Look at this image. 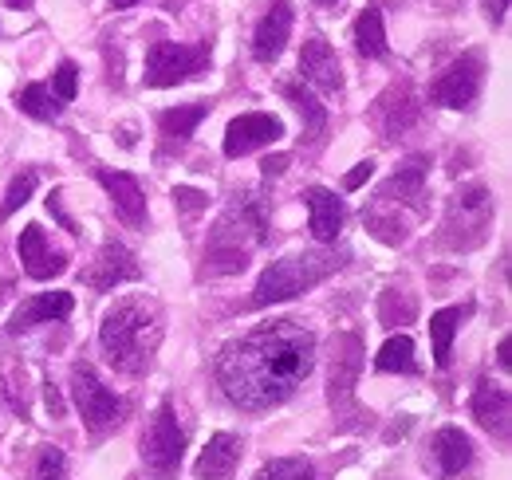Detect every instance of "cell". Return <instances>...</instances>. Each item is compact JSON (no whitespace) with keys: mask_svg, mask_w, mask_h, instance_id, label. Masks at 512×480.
<instances>
[{"mask_svg":"<svg viewBox=\"0 0 512 480\" xmlns=\"http://www.w3.org/2000/svg\"><path fill=\"white\" fill-rule=\"evenodd\" d=\"M300 79L312 83V87H320V91H327V95L343 91L339 56H335V48H331L323 36H312V40L304 44V52H300Z\"/></svg>","mask_w":512,"mask_h":480,"instance_id":"cell-18","label":"cell"},{"mask_svg":"<svg viewBox=\"0 0 512 480\" xmlns=\"http://www.w3.org/2000/svg\"><path fill=\"white\" fill-rule=\"evenodd\" d=\"M497 355H501V366L509 370L512 366V355H509V339H501V347H497Z\"/></svg>","mask_w":512,"mask_h":480,"instance_id":"cell-40","label":"cell"},{"mask_svg":"<svg viewBox=\"0 0 512 480\" xmlns=\"http://www.w3.org/2000/svg\"><path fill=\"white\" fill-rule=\"evenodd\" d=\"M48 209H52V213L60 217V225H64L67 233H79V229H75V221L67 217V213H64V205H60V193H52V197H48Z\"/></svg>","mask_w":512,"mask_h":480,"instance_id":"cell-38","label":"cell"},{"mask_svg":"<svg viewBox=\"0 0 512 480\" xmlns=\"http://www.w3.org/2000/svg\"><path fill=\"white\" fill-rule=\"evenodd\" d=\"M95 178L111 193L115 213L127 221L130 229H142V225H146V197H142V185L130 178V174H119V170H99Z\"/></svg>","mask_w":512,"mask_h":480,"instance_id":"cell-20","label":"cell"},{"mask_svg":"<svg viewBox=\"0 0 512 480\" xmlns=\"http://www.w3.org/2000/svg\"><path fill=\"white\" fill-rule=\"evenodd\" d=\"M426 170H430L426 154L406 158V166H398V174L379 189L375 201H386L394 209H410V217H426Z\"/></svg>","mask_w":512,"mask_h":480,"instance_id":"cell-11","label":"cell"},{"mask_svg":"<svg viewBox=\"0 0 512 480\" xmlns=\"http://www.w3.org/2000/svg\"><path fill=\"white\" fill-rule=\"evenodd\" d=\"M64 473H67L64 449H56V445H44V449L36 453V465H32V480H64Z\"/></svg>","mask_w":512,"mask_h":480,"instance_id":"cell-32","label":"cell"},{"mask_svg":"<svg viewBox=\"0 0 512 480\" xmlns=\"http://www.w3.org/2000/svg\"><path fill=\"white\" fill-rule=\"evenodd\" d=\"M280 91H284V99L300 111V119H304V138H308V142H320L323 126H327V107H323L308 87H300V83H284Z\"/></svg>","mask_w":512,"mask_h":480,"instance_id":"cell-27","label":"cell"},{"mask_svg":"<svg viewBox=\"0 0 512 480\" xmlns=\"http://www.w3.org/2000/svg\"><path fill=\"white\" fill-rule=\"evenodd\" d=\"M16 252H20V264H24V272L32 280H52V276L67 272V256L44 240L40 225H24V233L16 240Z\"/></svg>","mask_w":512,"mask_h":480,"instance_id":"cell-16","label":"cell"},{"mask_svg":"<svg viewBox=\"0 0 512 480\" xmlns=\"http://www.w3.org/2000/svg\"><path fill=\"white\" fill-rule=\"evenodd\" d=\"M469 303H457V307H442V311H434L430 315V339H434V362H438V370H446L449 366V355H453V335L461 331V323L469 319Z\"/></svg>","mask_w":512,"mask_h":480,"instance_id":"cell-25","label":"cell"},{"mask_svg":"<svg viewBox=\"0 0 512 480\" xmlns=\"http://www.w3.org/2000/svg\"><path fill=\"white\" fill-rule=\"evenodd\" d=\"M213 48L209 44H174V40H154L146 52V87H178L190 83L201 71H209Z\"/></svg>","mask_w":512,"mask_h":480,"instance_id":"cell-7","label":"cell"},{"mask_svg":"<svg viewBox=\"0 0 512 480\" xmlns=\"http://www.w3.org/2000/svg\"><path fill=\"white\" fill-rule=\"evenodd\" d=\"M186 457V433L174 418V402H162L142 433V465L154 480H174Z\"/></svg>","mask_w":512,"mask_h":480,"instance_id":"cell-8","label":"cell"},{"mask_svg":"<svg viewBox=\"0 0 512 480\" xmlns=\"http://www.w3.org/2000/svg\"><path fill=\"white\" fill-rule=\"evenodd\" d=\"M32 0H8V8H28Z\"/></svg>","mask_w":512,"mask_h":480,"instance_id":"cell-42","label":"cell"},{"mask_svg":"<svg viewBox=\"0 0 512 480\" xmlns=\"http://www.w3.org/2000/svg\"><path fill=\"white\" fill-rule=\"evenodd\" d=\"M162 343V307L150 300V296H127V300H115V307L103 315L99 323V347L107 362L119 370V374H146L154 351Z\"/></svg>","mask_w":512,"mask_h":480,"instance_id":"cell-2","label":"cell"},{"mask_svg":"<svg viewBox=\"0 0 512 480\" xmlns=\"http://www.w3.org/2000/svg\"><path fill=\"white\" fill-rule=\"evenodd\" d=\"M75 87H79V67L71 60H64L60 67H56V79H52V95L60 99V103H71L75 99Z\"/></svg>","mask_w":512,"mask_h":480,"instance_id":"cell-33","label":"cell"},{"mask_svg":"<svg viewBox=\"0 0 512 480\" xmlns=\"http://www.w3.org/2000/svg\"><path fill=\"white\" fill-rule=\"evenodd\" d=\"M71 398H75V410L91 437H107L127 418V398H119L111 386H103V378L95 374L91 362H71Z\"/></svg>","mask_w":512,"mask_h":480,"instance_id":"cell-6","label":"cell"},{"mask_svg":"<svg viewBox=\"0 0 512 480\" xmlns=\"http://www.w3.org/2000/svg\"><path fill=\"white\" fill-rule=\"evenodd\" d=\"M280 138H284V122L276 115H264V111L241 115L225 130V158H245V154H253L260 146H272Z\"/></svg>","mask_w":512,"mask_h":480,"instance_id":"cell-14","label":"cell"},{"mask_svg":"<svg viewBox=\"0 0 512 480\" xmlns=\"http://www.w3.org/2000/svg\"><path fill=\"white\" fill-rule=\"evenodd\" d=\"M288 36H292V4L288 0H272L253 32V56L260 63H276L284 44H288Z\"/></svg>","mask_w":512,"mask_h":480,"instance_id":"cell-17","label":"cell"},{"mask_svg":"<svg viewBox=\"0 0 512 480\" xmlns=\"http://www.w3.org/2000/svg\"><path fill=\"white\" fill-rule=\"evenodd\" d=\"M138 0H111V8H134Z\"/></svg>","mask_w":512,"mask_h":480,"instance_id":"cell-41","label":"cell"},{"mask_svg":"<svg viewBox=\"0 0 512 480\" xmlns=\"http://www.w3.org/2000/svg\"><path fill=\"white\" fill-rule=\"evenodd\" d=\"M320 4H335V0H320Z\"/></svg>","mask_w":512,"mask_h":480,"instance_id":"cell-43","label":"cell"},{"mask_svg":"<svg viewBox=\"0 0 512 480\" xmlns=\"http://www.w3.org/2000/svg\"><path fill=\"white\" fill-rule=\"evenodd\" d=\"M375 370H379V374H418L414 339H410V335H390L383 343V351L375 355Z\"/></svg>","mask_w":512,"mask_h":480,"instance_id":"cell-28","label":"cell"},{"mask_svg":"<svg viewBox=\"0 0 512 480\" xmlns=\"http://www.w3.org/2000/svg\"><path fill=\"white\" fill-rule=\"evenodd\" d=\"M284 166H288V158H284V154H276V158H264V162H260L264 178H276V174H284Z\"/></svg>","mask_w":512,"mask_h":480,"instance_id":"cell-39","label":"cell"},{"mask_svg":"<svg viewBox=\"0 0 512 480\" xmlns=\"http://www.w3.org/2000/svg\"><path fill=\"white\" fill-rule=\"evenodd\" d=\"M316 370V335L300 319H272L225 343L217 355V382L241 410H272L288 402Z\"/></svg>","mask_w":512,"mask_h":480,"instance_id":"cell-1","label":"cell"},{"mask_svg":"<svg viewBox=\"0 0 512 480\" xmlns=\"http://www.w3.org/2000/svg\"><path fill=\"white\" fill-rule=\"evenodd\" d=\"M493 193L485 185H469L461 193H453L442 217V244L449 252H469L477 244H485L489 229H493Z\"/></svg>","mask_w":512,"mask_h":480,"instance_id":"cell-5","label":"cell"},{"mask_svg":"<svg viewBox=\"0 0 512 480\" xmlns=\"http://www.w3.org/2000/svg\"><path fill=\"white\" fill-rule=\"evenodd\" d=\"M481 8H485V16H489V24L501 28V24H505V12H509V0H481Z\"/></svg>","mask_w":512,"mask_h":480,"instance_id":"cell-36","label":"cell"},{"mask_svg":"<svg viewBox=\"0 0 512 480\" xmlns=\"http://www.w3.org/2000/svg\"><path fill=\"white\" fill-rule=\"evenodd\" d=\"M253 480H320V477H316V465L308 457H276Z\"/></svg>","mask_w":512,"mask_h":480,"instance_id":"cell-30","label":"cell"},{"mask_svg":"<svg viewBox=\"0 0 512 480\" xmlns=\"http://www.w3.org/2000/svg\"><path fill=\"white\" fill-rule=\"evenodd\" d=\"M418 95H414V87L406 83V79H398V83H390L383 95L375 99V107H371V122L379 126V134H383L386 142L390 138H398L402 130H410L414 122H418Z\"/></svg>","mask_w":512,"mask_h":480,"instance_id":"cell-12","label":"cell"},{"mask_svg":"<svg viewBox=\"0 0 512 480\" xmlns=\"http://www.w3.org/2000/svg\"><path fill=\"white\" fill-rule=\"evenodd\" d=\"M245 457V441L233 433H213L209 445L201 449V457L193 461V477L197 480H233L237 465Z\"/></svg>","mask_w":512,"mask_h":480,"instance_id":"cell-15","label":"cell"},{"mask_svg":"<svg viewBox=\"0 0 512 480\" xmlns=\"http://www.w3.org/2000/svg\"><path fill=\"white\" fill-rule=\"evenodd\" d=\"M371 174H375V162L367 158V162H359V166H355V170H351V174L343 178V189H359V185L371 178Z\"/></svg>","mask_w":512,"mask_h":480,"instance_id":"cell-35","label":"cell"},{"mask_svg":"<svg viewBox=\"0 0 512 480\" xmlns=\"http://www.w3.org/2000/svg\"><path fill=\"white\" fill-rule=\"evenodd\" d=\"M268 240V217L264 201L256 193H237L225 213L213 221L205 237V264L213 276H233L249 268V256Z\"/></svg>","mask_w":512,"mask_h":480,"instance_id":"cell-3","label":"cell"},{"mask_svg":"<svg viewBox=\"0 0 512 480\" xmlns=\"http://www.w3.org/2000/svg\"><path fill=\"white\" fill-rule=\"evenodd\" d=\"M304 201H308V213H312V237L320 240V244H331L343 233V217H347L343 201L331 189H323V185H312L304 193Z\"/></svg>","mask_w":512,"mask_h":480,"instance_id":"cell-23","label":"cell"},{"mask_svg":"<svg viewBox=\"0 0 512 480\" xmlns=\"http://www.w3.org/2000/svg\"><path fill=\"white\" fill-rule=\"evenodd\" d=\"M44 402H48L52 418H64V402H60V390L52 386V378H48V386H44Z\"/></svg>","mask_w":512,"mask_h":480,"instance_id":"cell-37","label":"cell"},{"mask_svg":"<svg viewBox=\"0 0 512 480\" xmlns=\"http://www.w3.org/2000/svg\"><path fill=\"white\" fill-rule=\"evenodd\" d=\"M174 205L193 217V213H201V209H205V193H201V189H186V185H178V189H174Z\"/></svg>","mask_w":512,"mask_h":480,"instance_id":"cell-34","label":"cell"},{"mask_svg":"<svg viewBox=\"0 0 512 480\" xmlns=\"http://www.w3.org/2000/svg\"><path fill=\"white\" fill-rule=\"evenodd\" d=\"M359 370H363V343L359 335H339L335 339V355H331V386H327V398H331V410L343 418H363L359 402H355V382H359Z\"/></svg>","mask_w":512,"mask_h":480,"instance_id":"cell-10","label":"cell"},{"mask_svg":"<svg viewBox=\"0 0 512 480\" xmlns=\"http://www.w3.org/2000/svg\"><path fill=\"white\" fill-rule=\"evenodd\" d=\"M16 103H20L24 115H32V119H40V122H56L64 115V103L52 95L48 83H28V87L16 95Z\"/></svg>","mask_w":512,"mask_h":480,"instance_id":"cell-29","label":"cell"},{"mask_svg":"<svg viewBox=\"0 0 512 480\" xmlns=\"http://www.w3.org/2000/svg\"><path fill=\"white\" fill-rule=\"evenodd\" d=\"M67 315H71V292H40V296L24 300L12 311L8 331H12V335H24V331H32V327H40V323L67 319Z\"/></svg>","mask_w":512,"mask_h":480,"instance_id":"cell-21","label":"cell"},{"mask_svg":"<svg viewBox=\"0 0 512 480\" xmlns=\"http://www.w3.org/2000/svg\"><path fill=\"white\" fill-rule=\"evenodd\" d=\"M343 252H292V256H280L272 260L260 280H256L253 307H272V303L296 300L300 292L323 284L327 276H335L343 268Z\"/></svg>","mask_w":512,"mask_h":480,"instance_id":"cell-4","label":"cell"},{"mask_svg":"<svg viewBox=\"0 0 512 480\" xmlns=\"http://www.w3.org/2000/svg\"><path fill=\"white\" fill-rule=\"evenodd\" d=\"M430 453H434L442 477H457V473H465V469L473 465V441H469V433L457 429V425H446V429L434 433Z\"/></svg>","mask_w":512,"mask_h":480,"instance_id":"cell-22","label":"cell"},{"mask_svg":"<svg viewBox=\"0 0 512 480\" xmlns=\"http://www.w3.org/2000/svg\"><path fill=\"white\" fill-rule=\"evenodd\" d=\"M213 111V103H193V107H170L158 115V134H162V150H182L190 142V134L197 130V122Z\"/></svg>","mask_w":512,"mask_h":480,"instance_id":"cell-24","label":"cell"},{"mask_svg":"<svg viewBox=\"0 0 512 480\" xmlns=\"http://www.w3.org/2000/svg\"><path fill=\"white\" fill-rule=\"evenodd\" d=\"M130 280H142V268H138L134 252L119 240H107L99 248V256L91 260V268L83 272V284L95 288V292H111V288L130 284Z\"/></svg>","mask_w":512,"mask_h":480,"instance_id":"cell-13","label":"cell"},{"mask_svg":"<svg viewBox=\"0 0 512 480\" xmlns=\"http://www.w3.org/2000/svg\"><path fill=\"white\" fill-rule=\"evenodd\" d=\"M481 83H485V56H481V52H461V56L434 79L430 103H434V107H449V111L473 107L477 95H481Z\"/></svg>","mask_w":512,"mask_h":480,"instance_id":"cell-9","label":"cell"},{"mask_svg":"<svg viewBox=\"0 0 512 480\" xmlns=\"http://www.w3.org/2000/svg\"><path fill=\"white\" fill-rule=\"evenodd\" d=\"M509 414H512L509 390L497 386L493 378H481L477 390H473V418L481 421V429H489L501 441H509Z\"/></svg>","mask_w":512,"mask_h":480,"instance_id":"cell-19","label":"cell"},{"mask_svg":"<svg viewBox=\"0 0 512 480\" xmlns=\"http://www.w3.org/2000/svg\"><path fill=\"white\" fill-rule=\"evenodd\" d=\"M36 193V170H24V174H16L12 185H8V193H4V201H0V221H8L20 205H28V197Z\"/></svg>","mask_w":512,"mask_h":480,"instance_id":"cell-31","label":"cell"},{"mask_svg":"<svg viewBox=\"0 0 512 480\" xmlns=\"http://www.w3.org/2000/svg\"><path fill=\"white\" fill-rule=\"evenodd\" d=\"M351 40H355V52L363 56V60H386V28H383V12H379V4H367L363 12H359V20H355V28H351Z\"/></svg>","mask_w":512,"mask_h":480,"instance_id":"cell-26","label":"cell"}]
</instances>
